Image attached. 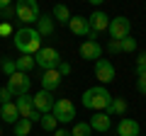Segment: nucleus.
Here are the masks:
<instances>
[{
    "mask_svg": "<svg viewBox=\"0 0 146 136\" xmlns=\"http://www.w3.org/2000/svg\"><path fill=\"white\" fill-rule=\"evenodd\" d=\"M71 136H93V129L88 121H76L71 129Z\"/></svg>",
    "mask_w": 146,
    "mask_h": 136,
    "instance_id": "4be33fe9",
    "label": "nucleus"
},
{
    "mask_svg": "<svg viewBox=\"0 0 146 136\" xmlns=\"http://www.w3.org/2000/svg\"><path fill=\"white\" fill-rule=\"evenodd\" d=\"M88 124H90V129H93V131L107 134V131H110V126H112V117H110L107 112H95V114H93V119H90Z\"/></svg>",
    "mask_w": 146,
    "mask_h": 136,
    "instance_id": "2eb2a0df",
    "label": "nucleus"
},
{
    "mask_svg": "<svg viewBox=\"0 0 146 136\" xmlns=\"http://www.w3.org/2000/svg\"><path fill=\"white\" fill-rule=\"evenodd\" d=\"M51 17H54V22H56V24H68V22H71V12H68L66 5H54Z\"/></svg>",
    "mask_w": 146,
    "mask_h": 136,
    "instance_id": "aec40b11",
    "label": "nucleus"
},
{
    "mask_svg": "<svg viewBox=\"0 0 146 136\" xmlns=\"http://www.w3.org/2000/svg\"><path fill=\"white\" fill-rule=\"evenodd\" d=\"M80 102H83V107H88V110L102 112V110H107L110 102H112V92H110L105 85H95V88H88L83 92Z\"/></svg>",
    "mask_w": 146,
    "mask_h": 136,
    "instance_id": "f03ea898",
    "label": "nucleus"
},
{
    "mask_svg": "<svg viewBox=\"0 0 146 136\" xmlns=\"http://www.w3.org/2000/svg\"><path fill=\"white\" fill-rule=\"evenodd\" d=\"M0 136H3V126H0Z\"/></svg>",
    "mask_w": 146,
    "mask_h": 136,
    "instance_id": "72a5a7b5",
    "label": "nucleus"
},
{
    "mask_svg": "<svg viewBox=\"0 0 146 136\" xmlns=\"http://www.w3.org/2000/svg\"><path fill=\"white\" fill-rule=\"evenodd\" d=\"M32 131V121L29 119H17V124H15V136H27Z\"/></svg>",
    "mask_w": 146,
    "mask_h": 136,
    "instance_id": "b1692460",
    "label": "nucleus"
},
{
    "mask_svg": "<svg viewBox=\"0 0 146 136\" xmlns=\"http://www.w3.org/2000/svg\"><path fill=\"white\" fill-rule=\"evenodd\" d=\"M0 34H10V24H7V22L0 24Z\"/></svg>",
    "mask_w": 146,
    "mask_h": 136,
    "instance_id": "473e14b6",
    "label": "nucleus"
},
{
    "mask_svg": "<svg viewBox=\"0 0 146 136\" xmlns=\"http://www.w3.org/2000/svg\"><path fill=\"white\" fill-rule=\"evenodd\" d=\"M115 66H112V61H107V58H100V61H95V78L100 80L102 85L112 83L115 80Z\"/></svg>",
    "mask_w": 146,
    "mask_h": 136,
    "instance_id": "9d476101",
    "label": "nucleus"
},
{
    "mask_svg": "<svg viewBox=\"0 0 146 136\" xmlns=\"http://www.w3.org/2000/svg\"><path fill=\"white\" fill-rule=\"evenodd\" d=\"M80 58H85V61H100L102 58V46L98 42H93V39H85L80 44Z\"/></svg>",
    "mask_w": 146,
    "mask_h": 136,
    "instance_id": "ddd939ff",
    "label": "nucleus"
},
{
    "mask_svg": "<svg viewBox=\"0 0 146 136\" xmlns=\"http://www.w3.org/2000/svg\"><path fill=\"white\" fill-rule=\"evenodd\" d=\"M107 51H110V53H122V42L110 39V42H107Z\"/></svg>",
    "mask_w": 146,
    "mask_h": 136,
    "instance_id": "c85d7f7f",
    "label": "nucleus"
},
{
    "mask_svg": "<svg viewBox=\"0 0 146 136\" xmlns=\"http://www.w3.org/2000/svg\"><path fill=\"white\" fill-rule=\"evenodd\" d=\"M68 29L76 34V37H93V32H90V24H88V17L83 15H73L71 22H68Z\"/></svg>",
    "mask_w": 146,
    "mask_h": 136,
    "instance_id": "f8f14e48",
    "label": "nucleus"
},
{
    "mask_svg": "<svg viewBox=\"0 0 146 136\" xmlns=\"http://www.w3.org/2000/svg\"><path fill=\"white\" fill-rule=\"evenodd\" d=\"M139 136H141V134H139Z\"/></svg>",
    "mask_w": 146,
    "mask_h": 136,
    "instance_id": "f704fd0d",
    "label": "nucleus"
},
{
    "mask_svg": "<svg viewBox=\"0 0 146 136\" xmlns=\"http://www.w3.org/2000/svg\"><path fill=\"white\" fill-rule=\"evenodd\" d=\"M110 37L112 39H117V42H122V39H127V37H131V22L127 20L124 15H119V17H115V20H110Z\"/></svg>",
    "mask_w": 146,
    "mask_h": 136,
    "instance_id": "0eeeda50",
    "label": "nucleus"
},
{
    "mask_svg": "<svg viewBox=\"0 0 146 136\" xmlns=\"http://www.w3.org/2000/svg\"><path fill=\"white\" fill-rule=\"evenodd\" d=\"M146 73V51H141L139 56H136V75Z\"/></svg>",
    "mask_w": 146,
    "mask_h": 136,
    "instance_id": "cd10ccee",
    "label": "nucleus"
},
{
    "mask_svg": "<svg viewBox=\"0 0 146 136\" xmlns=\"http://www.w3.org/2000/svg\"><path fill=\"white\" fill-rule=\"evenodd\" d=\"M34 66H36L34 56H20V58H15V68L20 71V73H29Z\"/></svg>",
    "mask_w": 146,
    "mask_h": 136,
    "instance_id": "412c9836",
    "label": "nucleus"
},
{
    "mask_svg": "<svg viewBox=\"0 0 146 136\" xmlns=\"http://www.w3.org/2000/svg\"><path fill=\"white\" fill-rule=\"evenodd\" d=\"M51 114L56 117V121H58V124H68V121H73V117H76V107H73V102H71V100L61 97V100H56V102H54Z\"/></svg>",
    "mask_w": 146,
    "mask_h": 136,
    "instance_id": "39448f33",
    "label": "nucleus"
},
{
    "mask_svg": "<svg viewBox=\"0 0 146 136\" xmlns=\"http://www.w3.org/2000/svg\"><path fill=\"white\" fill-rule=\"evenodd\" d=\"M54 136H71V131H68V129H56Z\"/></svg>",
    "mask_w": 146,
    "mask_h": 136,
    "instance_id": "2f4dec72",
    "label": "nucleus"
},
{
    "mask_svg": "<svg viewBox=\"0 0 146 136\" xmlns=\"http://www.w3.org/2000/svg\"><path fill=\"white\" fill-rule=\"evenodd\" d=\"M15 17L22 24H36L39 17H42L36 0H20V3H15Z\"/></svg>",
    "mask_w": 146,
    "mask_h": 136,
    "instance_id": "7ed1b4c3",
    "label": "nucleus"
},
{
    "mask_svg": "<svg viewBox=\"0 0 146 136\" xmlns=\"http://www.w3.org/2000/svg\"><path fill=\"white\" fill-rule=\"evenodd\" d=\"M56 71H58V75L63 78V75H68V73H71V66H68L66 61H61V63H58V68H56Z\"/></svg>",
    "mask_w": 146,
    "mask_h": 136,
    "instance_id": "7c9ffc66",
    "label": "nucleus"
},
{
    "mask_svg": "<svg viewBox=\"0 0 146 136\" xmlns=\"http://www.w3.org/2000/svg\"><path fill=\"white\" fill-rule=\"evenodd\" d=\"M15 105H17V112H20L22 119H29L32 124L42 119V114L34 110V97H32V95H22V97H17Z\"/></svg>",
    "mask_w": 146,
    "mask_h": 136,
    "instance_id": "423d86ee",
    "label": "nucleus"
},
{
    "mask_svg": "<svg viewBox=\"0 0 146 136\" xmlns=\"http://www.w3.org/2000/svg\"><path fill=\"white\" fill-rule=\"evenodd\" d=\"M0 68H3V73L7 75V78H10L12 73H15L17 68H15V61H10V58H3V63H0Z\"/></svg>",
    "mask_w": 146,
    "mask_h": 136,
    "instance_id": "bb28decb",
    "label": "nucleus"
},
{
    "mask_svg": "<svg viewBox=\"0 0 146 136\" xmlns=\"http://www.w3.org/2000/svg\"><path fill=\"white\" fill-rule=\"evenodd\" d=\"M34 61H36V66L42 68V71H56L58 63H61V53H58L54 46H42L39 51H36Z\"/></svg>",
    "mask_w": 146,
    "mask_h": 136,
    "instance_id": "20e7f679",
    "label": "nucleus"
},
{
    "mask_svg": "<svg viewBox=\"0 0 146 136\" xmlns=\"http://www.w3.org/2000/svg\"><path fill=\"white\" fill-rule=\"evenodd\" d=\"M141 134V126L136 119L131 117H122L119 124H117V136H139Z\"/></svg>",
    "mask_w": 146,
    "mask_h": 136,
    "instance_id": "4468645a",
    "label": "nucleus"
},
{
    "mask_svg": "<svg viewBox=\"0 0 146 136\" xmlns=\"http://www.w3.org/2000/svg\"><path fill=\"white\" fill-rule=\"evenodd\" d=\"M54 29H56V22H54L51 15H42L39 17V22H36V32H39V37H51Z\"/></svg>",
    "mask_w": 146,
    "mask_h": 136,
    "instance_id": "f3484780",
    "label": "nucleus"
},
{
    "mask_svg": "<svg viewBox=\"0 0 146 136\" xmlns=\"http://www.w3.org/2000/svg\"><path fill=\"white\" fill-rule=\"evenodd\" d=\"M127 112V100L124 97H112V102H110V107H107V114L112 117H122Z\"/></svg>",
    "mask_w": 146,
    "mask_h": 136,
    "instance_id": "6ab92c4d",
    "label": "nucleus"
},
{
    "mask_svg": "<svg viewBox=\"0 0 146 136\" xmlns=\"http://www.w3.org/2000/svg\"><path fill=\"white\" fill-rule=\"evenodd\" d=\"M15 49L20 51V56H36V51L42 49V37L36 27H22L15 32Z\"/></svg>",
    "mask_w": 146,
    "mask_h": 136,
    "instance_id": "f257e3e1",
    "label": "nucleus"
},
{
    "mask_svg": "<svg viewBox=\"0 0 146 136\" xmlns=\"http://www.w3.org/2000/svg\"><path fill=\"white\" fill-rule=\"evenodd\" d=\"M88 24H90V32H93V42H95V37H98L100 32H105V29H110V15L107 12H102V10H95L93 15L88 17Z\"/></svg>",
    "mask_w": 146,
    "mask_h": 136,
    "instance_id": "1a4fd4ad",
    "label": "nucleus"
},
{
    "mask_svg": "<svg viewBox=\"0 0 146 136\" xmlns=\"http://www.w3.org/2000/svg\"><path fill=\"white\" fill-rule=\"evenodd\" d=\"M12 97H15V95H12V90L7 88V85H5V88H0V107H3V105H10V102H15Z\"/></svg>",
    "mask_w": 146,
    "mask_h": 136,
    "instance_id": "393cba45",
    "label": "nucleus"
},
{
    "mask_svg": "<svg viewBox=\"0 0 146 136\" xmlns=\"http://www.w3.org/2000/svg\"><path fill=\"white\" fill-rule=\"evenodd\" d=\"M131 51H136V39L134 37L122 39V53H131Z\"/></svg>",
    "mask_w": 146,
    "mask_h": 136,
    "instance_id": "a878e982",
    "label": "nucleus"
},
{
    "mask_svg": "<svg viewBox=\"0 0 146 136\" xmlns=\"http://www.w3.org/2000/svg\"><path fill=\"white\" fill-rule=\"evenodd\" d=\"M42 90H46V92H54V90L61 88V75H58V71H44L42 78Z\"/></svg>",
    "mask_w": 146,
    "mask_h": 136,
    "instance_id": "dca6fc26",
    "label": "nucleus"
},
{
    "mask_svg": "<svg viewBox=\"0 0 146 136\" xmlns=\"http://www.w3.org/2000/svg\"><path fill=\"white\" fill-rule=\"evenodd\" d=\"M54 92H46V90H39V92H34V110L39 112V114H49V112L54 110Z\"/></svg>",
    "mask_w": 146,
    "mask_h": 136,
    "instance_id": "9b49d317",
    "label": "nucleus"
},
{
    "mask_svg": "<svg viewBox=\"0 0 146 136\" xmlns=\"http://www.w3.org/2000/svg\"><path fill=\"white\" fill-rule=\"evenodd\" d=\"M136 90H139L141 95H146V73L136 75Z\"/></svg>",
    "mask_w": 146,
    "mask_h": 136,
    "instance_id": "c756f323",
    "label": "nucleus"
},
{
    "mask_svg": "<svg viewBox=\"0 0 146 136\" xmlns=\"http://www.w3.org/2000/svg\"><path fill=\"white\" fill-rule=\"evenodd\" d=\"M39 124H42L44 131H56V129H58V121H56V117H54L51 112H49V114H42Z\"/></svg>",
    "mask_w": 146,
    "mask_h": 136,
    "instance_id": "5701e85b",
    "label": "nucleus"
},
{
    "mask_svg": "<svg viewBox=\"0 0 146 136\" xmlns=\"http://www.w3.org/2000/svg\"><path fill=\"white\" fill-rule=\"evenodd\" d=\"M17 119H20V112H17V105H15V102L0 107V121H5V124H12V126H15Z\"/></svg>",
    "mask_w": 146,
    "mask_h": 136,
    "instance_id": "a211bd4d",
    "label": "nucleus"
},
{
    "mask_svg": "<svg viewBox=\"0 0 146 136\" xmlns=\"http://www.w3.org/2000/svg\"><path fill=\"white\" fill-rule=\"evenodd\" d=\"M7 88L12 90V95L22 97V95H27V92H29L32 80H29V75H27V73H20V71H15V73H12L10 78H7Z\"/></svg>",
    "mask_w": 146,
    "mask_h": 136,
    "instance_id": "6e6552de",
    "label": "nucleus"
}]
</instances>
